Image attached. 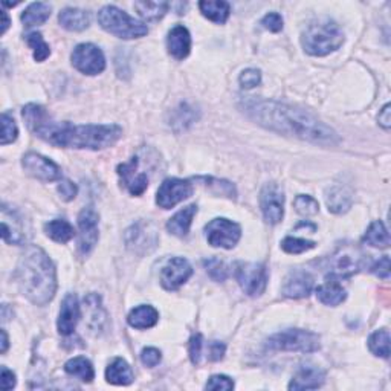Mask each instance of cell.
<instances>
[{
    "label": "cell",
    "mask_w": 391,
    "mask_h": 391,
    "mask_svg": "<svg viewBox=\"0 0 391 391\" xmlns=\"http://www.w3.org/2000/svg\"><path fill=\"white\" fill-rule=\"evenodd\" d=\"M243 110L251 119L272 132L319 145H336L340 142V136L333 128L308 110L294 106L272 99L248 98L243 101Z\"/></svg>",
    "instance_id": "cell-1"
},
{
    "label": "cell",
    "mask_w": 391,
    "mask_h": 391,
    "mask_svg": "<svg viewBox=\"0 0 391 391\" xmlns=\"http://www.w3.org/2000/svg\"><path fill=\"white\" fill-rule=\"evenodd\" d=\"M22 115L31 132L56 147L101 150L122 136V128L117 124L74 126L53 121L48 110L38 104L25 106Z\"/></svg>",
    "instance_id": "cell-2"
},
{
    "label": "cell",
    "mask_w": 391,
    "mask_h": 391,
    "mask_svg": "<svg viewBox=\"0 0 391 391\" xmlns=\"http://www.w3.org/2000/svg\"><path fill=\"white\" fill-rule=\"evenodd\" d=\"M15 280L22 294L35 306H46L56 295V266L49 256L38 247H28L20 256Z\"/></svg>",
    "instance_id": "cell-3"
},
{
    "label": "cell",
    "mask_w": 391,
    "mask_h": 391,
    "mask_svg": "<svg viewBox=\"0 0 391 391\" xmlns=\"http://www.w3.org/2000/svg\"><path fill=\"white\" fill-rule=\"evenodd\" d=\"M304 51L313 57H324L344 43V34L336 23L327 17L310 22L301 35Z\"/></svg>",
    "instance_id": "cell-4"
},
{
    "label": "cell",
    "mask_w": 391,
    "mask_h": 391,
    "mask_svg": "<svg viewBox=\"0 0 391 391\" xmlns=\"http://www.w3.org/2000/svg\"><path fill=\"white\" fill-rule=\"evenodd\" d=\"M99 25L107 33L117 35L124 40L140 38L149 34V28L142 22H138L124 11H121L117 6L107 5L101 8L98 13Z\"/></svg>",
    "instance_id": "cell-5"
},
{
    "label": "cell",
    "mask_w": 391,
    "mask_h": 391,
    "mask_svg": "<svg viewBox=\"0 0 391 391\" xmlns=\"http://www.w3.org/2000/svg\"><path fill=\"white\" fill-rule=\"evenodd\" d=\"M267 349L277 351H300L312 353L319 349V336L313 332L301 328H289V331L275 333L267 340Z\"/></svg>",
    "instance_id": "cell-6"
},
{
    "label": "cell",
    "mask_w": 391,
    "mask_h": 391,
    "mask_svg": "<svg viewBox=\"0 0 391 391\" xmlns=\"http://www.w3.org/2000/svg\"><path fill=\"white\" fill-rule=\"evenodd\" d=\"M367 262V256L355 244H341L328 258V275L335 278H347L359 272Z\"/></svg>",
    "instance_id": "cell-7"
},
{
    "label": "cell",
    "mask_w": 391,
    "mask_h": 391,
    "mask_svg": "<svg viewBox=\"0 0 391 391\" xmlns=\"http://www.w3.org/2000/svg\"><path fill=\"white\" fill-rule=\"evenodd\" d=\"M235 278L244 294L260 297L267 286V269L260 263H237Z\"/></svg>",
    "instance_id": "cell-8"
},
{
    "label": "cell",
    "mask_w": 391,
    "mask_h": 391,
    "mask_svg": "<svg viewBox=\"0 0 391 391\" xmlns=\"http://www.w3.org/2000/svg\"><path fill=\"white\" fill-rule=\"evenodd\" d=\"M206 240L214 248H234L240 240V226L228 219H214L205 226Z\"/></svg>",
    "instance_id": "cell-9"
},
{
    "label": "cell",
    "mask_w": 391,
    "mask_h": 391,
    "mask_svg": "<svg viewBox=\"0 0 391 391\" xmlns=\"http://www.w3.org/2000/svg\"><path fill=\"white\" fill-rule=\"evenodd\" d=\"M124 240L127 248L135 254H149L158 244V231L150 222L141 220L127 229Z\"/></svg>",
    "instance_id": "cell-10"
},
{
    "label": "cell",
    "mask_w": 391,
    "mask_h": 391,
    "mask_svg": "<svg viewBox=\"0 0 391 391\" xmlns=\"http://www.w3.org/2000/svg\"><path fill=\"white\" fill-rule=\"evenodd\" d=\"M72 65L86 75L101 74L106 67V58L101 49L92 43H81L72 52Z\"/></svg>",
    "instance_id": "cell-11"
},
{
    "label": "cell",
    "mask_w": 391,
    "mask_h": 391,
    "mask_svg": "<svg viewBox=\"0 0 391 391\" xmlns=\"http://www.w3.org/2000/svg\"><path fill=\"white\" fill-rule=\"evenodd\" d=\"M260 206L263 217L271 225H277L285 216V193L275 182L266 183L260 193Z\"/></svg>",
    "instance_id": "cell-12"
},
{
    "label": "cell",
    "mask_w": 391,
    "mask_h": 391,
    "mask_svg": "<svg viewBox=\"0 0 391 391\" xmlns=\"http://www.w3.org/2000/svg\"><path fill=\"white\" fill-rule=\"evenodd\" d=\"M193 194V183L185 179H167L159 187L156 194V203L164 210H170L173 206L185 201Z\"/></svg>",
    "instance_id": "cell-13"
},
{
    "label": "cell",
    "mask_w": 391,
    "mask_h": 391,
    "mask_svg": "<svg viewBox=\"0 0 391 391\" xmlns=\"http://www.w3.org/2000/svg\"><path fill=\"white\" fill-rule=\"evenodd\" d=\"M22 165L25 172L33 178L43 182H53L61 178L60 167L52 163L49 158H44L38 153H26L22 159Z\"/></svg>",
    "instance_id": "cell-14"
},
{
    "label": "cell",
    "mask_w": 391,
    "mask_h": 391,
    "mask_svg": "<svg viewBox=\"0 0 391 391\" xmlns=\"http://www.w3.org/2000/svg\"><path fill=\"white\" fill-rule=\"evenodd\" d=\"M78 248L81 254H89L98 243V214L92 206L84 208L78 216Z\"/></svg>",
    "instance_id": "cell-15"
},
{
    "label": "cell",
    "mask_w": 391,
    "mask_h": 391,
    "mask_svg": "<svg viewBox=\"0 0 391 391\" xmlns=\"http://www.w3.org/2000/svg\"><path fill=\"white\" fill-rule=\"evenodd\" d=\"M191 274H193V267L187 260L182 257H174L168 260L163 271H160V285L167 290H176L191 277Z\"/></svg>",
    "instance_id": "cell-16"
},
{
    "label": "cell",
    "mask_w": 391,
    "mask_h": 391,
    "mask_svg": "<svg viewBox=\"0 0 391 391\" xmlns=\"http://www.w3.org/2000/svg\"><path fill=\"white\" fill-rule=\"evenodd\" d=\"M118 174L122 183L133 196H141L149 187L147 174L140 172V159L136 156L130 159L128 163L121 164L118 167Z\"/></svg>",
    "instance_id": "cell-17"
},
{
    "label": "cell",
    "mask_w": 391,
    "mask_h": 391,
    "mask_svg": "<svg viewBox=\"0 0 391 391\" xmlns=\"http://www.w3.org/2000/svg\"><path fill=\"white\" fill-rule=\"evenodd\" d=\"M80 304H78V298H76L75 294H67L65 297L63 303H61V309H60V315H58V332L61 335H72L75 332V327L78 324L80 321Z\"/></svg>",
    "instance_id": "cell-18"
},
{
    "label": "cell",
    "mask_w": 391,
    "mask_h": 391,
    "mask_svg": "<svg viewBox=\"0 0 391 391\" xmlns=\"http://www.w3.org/2000/svg\"><path fill=\"white\" fill-rule=\"evenodd\" d=\"M326 373L317 365L306 364L297 372L294 379L290 381L289 390H317L324 384Z\"/></svg>",
    "instance_id": "cell-19"
},
{
    "label": "cell",
    "mask_w": 391,
    "mask_h": 391,
    "mask_svg": "<svg viewBox=\"0 0 391 391\" xmlns=\"http://www.w3.org/2000/svg\"><path fill=\"white\" fill-rule=\"evenodd\" d=\"M3 211L10 214L11 222L3 216L2 219V237L6 243L11 244H23L26 242V228L23 217L19 213L8 211L6 205H3Z\"/></svg>",
    "instance_id": "cell-20"
},
{
    "label": "cell",
    "mask_w": 391,
    "mask_h": 391,
    "mask_svg": "<svg viewBox=\"0 0 391 391\" xmlns=\"http://www.w3.org/2000/svg\"><path fill=\"white\" fill-rule=\"evenodd\" d=\"M167 48L170 56L176 60H183L188 57L191 49V37L188 29L185 26H174L172 28L167 37Z\"/></svg>",
    "instance_id": "cell-21"
},
{
    "label": "cell",
    "mask_w": 391,
    "mask_h": 391,
    "mask_svg": "<svg viewBox=\"0 0 391 391\" xmlns=\"http://www.w3.org/2000/svg\"><path fill=\"white\" fill-rule=\"evenodd\" d=\"M313 289V278L308 272L295 271L289 275L283 286V294L289 298H304Z\"/></svg>",
    "instance_id": "cell-22"
},
{
    "label": "cell",
    "mask_w": 391,
    "mask_h": 391,
    "mask_svg": "<svg viewBox=\"0 0 391 391\" xmlns=\"http://www.w3.org/2000/svg\"><path fill=\"white\" fill-rule=\"evenodd\" d=\"M326 202L328 211L335 214L347 213L353 202V194L346 185H333L326 191Z\"/></svg>",
    "instance_id": "cell-23"
},
{
    "label": "cell",
    "mask_w": 391,
    "mask_h": 391,
    "mask_svg": "<svg viewBox=\"0 0 391 391\" xmlns=\"http://www.w3.org/2000/svg\"><path fill=\"white\" fill-rule=\"evenodd\" d=\"M317 297L318 300L326 306H338L346 300L347 292L340 283V278H335L332 275H328L324 285H321L317 289Z\"/></svg>",
    "instance_id": "cell-24"
},
{
    "label": "cell",
    "mask_w": 391,
    "mask_h": 391,
    "mask_svg": "<svg viewBox=\"0 0 391 391\" xmlns=\"http://www.w3.org/2000/svg\"><path fill=\"white\" fill-rule=\"evenodd\" d=\"M58 22L65 29L78 33V31H84L86 28H89L90 13L78 10V8H66V10L60 13Z\"/></svg>",
    "instance_id": "cell-25"
},
{
    "label": "cell",
    "mask_w": 391,
    "mask_h": 391,
    "mask_svg": "<svg viewBox=\"0 0 391 391\" xmlns=\"http://www.w3.org/2000/svg\"><path fill=\"white\" fill-rule=\"evenodd\" d=\"M196 213H197V205H190L187 208L181 210L168 220L167 229L170 231V234L176 237H185L190 233L191 222H193Z\"/></svg>",
    "instance_id": "cell-26"
},
{
    "label": "cell",
    "mask_w": 391,
    "mask_h": 391,
    "mask_svg": "<svg viewBox=\"0 0 391 391\" xmlns=\"http://www.w3.org/2000/svg\"><path fill=\"white\" fill-rule=\"evenodd\" d=\"M158 319H159L158 310L153 308V306H145V304L138 306V308L130 312L127 317L128 324L133 328H140V331L153 327L158 323Z\"/></svg>",
    "instance_id": "cell-27"
},
{
    "label": "cell",
    "mask_w": 391,
    "mask_h": 391,
    "mask_svg": "<svg viewBox=\"0 0 391 391\" xmlns=\"http://www.w3.org/2000/svg\"><path fill=\"white\" fill-rule=\"evenodd\" d=\"M106 379L113 385H128L133 382V372L124 359L117 358L107 367Z\"/></svg>",
    "instance_id": "cell-28"
},
{
    "label": "cell",
    "mask_w": 391,
    "mask_h": 391,
    "mask_svg": "<svg viewBox=\"0 0 391 391\" xmlns=\"http://www.w3.org/2000/svg\"><path fill=\"white\" fill-rule=\"evenodd\" d=\"M199 8H201V13L206 19L216 23H225L229 17V13H231V6L224 0H216V2L203 0V2H199Z\"/></svg>",
    "instance_id": "cell-29"
},
{
    "label": "cell",
    "mask_w": 391,
    "mask_h": 391,
    "mask_svg": "<svg viewBox=\"0 0 391 391\" xmlns=\"http://www.w3.org/2000/svg\"><path fill=\"white\" fill-rule=\"evenodd\" d=\"M65 370L67 374H71L74 378H78L83 382H92L95 378L94 367H92L90 361H88V359L83 356L69 359L65 364Z\"/></svg>",
    "instance_id": "cell-30"
},
{
    "label": "cell",
    "mask_w": 391,
    "mask_h": 391,
    "mask_svg": "<svg viewBox=\"0 0 391 391\" xmlns=\"http://www.w3.org/2000/svg\"><path fill=\"white\" fill-rule=\"evenodd\" d=\"M44 233H46V235L51 237L53 242H58V243H67L69 240H72L75 237L74 226L69 224V222L61 220V219L51 220L49 224H46Z\"/></svg>",
    "instance_id": "cell-31"
},
{
    "label": "cell",
    "mask_w": 391,
    "mask_h": 391,
    "mask_svg": "<svg viewBox=\"0 0 391 391\" xmlns=\"http://www.w3.org/2000/svg\"><path fill=\"white\" fill-rule=\"evenodd\" d=\"M51 15V6L48 3L37 2L29 5L22 14V22L25 23L26 28H33L37 25H42Z\"/></svg>",
    "instance_id": "cell-32"
},
{
    "label": "cell",
    "mask_w": 391,
    "mask_h": 391,
    "mask_svg": "<svg viewBox=\"0 0 391 391\" xmlns=\"http://www.w3.org/2000/svg\"><path fill=\"white\" fill-rule=\"evenodd\" d=\"M367 244H372L374 248H388L390 247V234L385 225L381 220L373 222L367 229V233L363 239Z\"/></svg>",
    "instance_id": "cell-33"
},
{
    "label": "cell",
    "mask_w": 391,
    "mask_h": 391,
    "mask_svg": "<svg viewBox=\"0 0 391 391\" xmlns=\"http://www.w3.org/2000/svg\"><path fill=\"white\" fill-rule=\"evenodd\" d=\"M170 3L168 2H135V10L142 19L149 22H155L163 19L167 14Z\"/></svg>",
    "instance_id": "cell-34"
},
{
    "label": "cell",
    "mask_w": 391,
    "mask_h": 391,
    "mask_svg": "<svg viewBox=\"0 0 391 391\" xmlns=\"http://www.w3.org/2000/svg\"><path fill=\"white\" fill-rule=\"evenodd\" d=\"M369 349L373 355L390 358V333L385 328L374 332L369 338Z\"/></svg>",
    "instance_id": "cell-35"
},
{
    "label": "cell",
    "mask_w": 391,
    "mask_h": 391,
    "mask_svg": "<svg viewBox=\"0 0 391 391\" xmlns=\"http://www.w3.org/2000/svg\"><path fill=\"white\" fill-rule=\"evenodd\" d=\"M26 42L34 51V60L35 61H44L46 58L51 56L49 44L43 40V37H42L40 33H31L29 35H26Z\"/></svg>",
    "instance_id": "cell-36"
},
{
    "label": "cell",
    "mask_w": 391,
    "mask_h": 391,
    "mask_svg": "<svg viewBox=\"0 0 391 391\" xmlns=\"http://www.w3.org/2000/svg\"><path fill=\"white\" fill-rule=\"evenodd\" d=\"M294 206H295L297 213L300 214V216H304V217L315 216V214H318V211H319L318 202L312 196H308V194L297 196Z\"/></svg>",
    "instance_id": "cell-37"
},
{
    "label": "cell",
    "mask_w": 391,
    "mask_h": 391,
    "mask_svg": "<svg viewBox=\"0 0 391 391\" xmlns=\"http://www.w3.org/2000/svg\"><path fill=\"white\" fill-rule=\"evenodd\" d=\"M281 248L288 254H303V252L315 248V242L304 240V239H297V237H286L281 242Z\"/></svg>",
    "instance_id": "cell-38"
},
{
    "label": "cell",
    "mask_w": 391,
    "mask_h": 391,
    "mask_svg": "<svg viewBox=\"0 0 391 391\" xmlns=\"http://www.w3.org/2000/svg\"><path fill=\"white\" fill-rule=\"evenodd\" d=\"M17 135H19V128L17 124H15L14 118L11 115H8L6 112L2 113V141L0 144L2 145H8L14 142L17 140Z\"/></svg>",
    "instance_id": "cell-39"
},
{
    "label": "cell",
    "mask_w": 391,
    "mask_h": 391,
    "mask_svg": "<svg viewBox=\"0 0 391 391\" xmlns=\"http://www.w3.org/2000/svg\"><path fill=\"white\" fill-rule=\"evenodd\" d=\"M203 266L206 269V274H208L214 281H225L228 278L226 265L222 262V260L208 258L203 262Z\"/></svg>",
    "instance_id": "cell-40"
},
{
    "label": "cell",
    "mask_w": 391,
    "mask_h": 391,
    "mask_svg": "<svg viewBox=\"0 0 391 391\" xmlns=\"http://www.w3.org/2000/svg\"><path fill=\"white\" fill-rule=\"evenodd\" d=\"M262 81V74L257 69H247L240 74L239 83L243 89H254Z\"/></svg>",
    "instance_id": "cell-41"
},
{
    "label": "cell",
    "mask_w": 391,
    "mask_h": 391,
    "mask_svg": "<svg viewBox=\"0 0 391 391\" xmlns=\"http://www.w3.org/2000/svg\"><path fill=\"white\" fill-rule=\"evenodd\" d=\"M206 390H222V391H228L234 388V382L233 379H229L228 376H224V374H216V376H211L210 381L206 382L205 385Z\"/></svg>",
    "instance_id": "cell-42"
},
{
    "label": "cell",
    "mask_w": 391,
    "mask_h": 391,
    "mask_svg": "<svg viewBox=\"0 0 391 391\" xmlns=\"http://www.w3.org/2000/svg\"><path fill=\"white\" fill-rule=\"evenodd\" d=\"M203 353V338L201 333H196L193 338L190 340V358L191 363L193 364H199L201 363V358Z\"/></svg>",
    "instance_id": "cell-43"
},
{
    "label": "cell",
    "mask_w": 391,
    "mask_h": 391,
    "mask_svg": "<svg viewBox=\"0 0 391 391\" xmlns=\"http://www.w3.org/2000/svg\"><path fill=\"white\" fill-rule=\"evenodd\" d=\"M57 190H58V193H60V197L63 199L65 202L74 201L75 196H76V185H75L74 182L67 181V179L60 181Z\"/></svg>",
    "instance_id": "cell-44"
},
{
    "label": "cell",
    "mask_w": 391,
    "mask_h": 391,
    "mask_svg": "<svg viewBox=\"0 0 391 391\" xmlns=\"http://www.w3.org/2000/svg\"><path fill=\"white\" fill-rule=\"evenodd\" d=\"M262 25L266 29H269L271 33H280L283 29V19L278 13H269L263 17Z\"/></svg>",
    "instance_id": "cell-45"
},
{
    "label": "cell",
    "mask_w": 391,
    "mask_h": 391,
    "mask_svg": "<svg viewBox=\"0 0 391 391\" xmlns=\"http://www.w3.org/2000/svg\"><path fill=\"white\" fill-rule=\"evenodd\" d=\"M160 351L155 347H147L141 351V361L147 367H156L160 363Z\"/></svg>",
    "instance_id": "cell-46"
},
{
    "label": "cell",
    "mask_w": 391,
    "mask_h": 391,
    "mask_svg": "<svg viewBox=\"0 0 391 391\" xmlns=\"http://www.w3.org/2000/svg\"><path fill=\"white\" fill-rule=\"evenodd\" d=\"M372 272L374 275H378L379 278L387 280L390 277V257L384 256L379 262H376L372 267Z\"/></svg>",
    "instance_id": "cell-47"
},
{
    "label": "cell",
    "mask_w": 391,
    "mask_h": 391,
    "mask_svg": "<svg viewBox=\"0 0 391 391\" xmlns=\"http://www.w3.org/2000/svg\"><path fill=\"white\" fill-rule=\"evenodd\" d=\"M225 344L220 341H213L208 347V359L210 361H220L225 355Z\"/></svg>",
    "instance_id": "cell-48"
},
{
    "label": "cell",
    "mask_w": 391,
    "mask_h": 391,
    "mask_svg": "<svg viewBox=\"0 0 391 391\" xmlns=\"http://www.w3.org/2000/svg\"><path fill=\"white\" fill-rule=\"evenodd\" d=\"M15 387V374L8 370L6 367H2V390L10 391Z\"/></svg>",
    "instance_id": "cell-49"
},
{
    "label": "cell",
    "mask_w": 391,
    "mask_h": 391,
    "mask_svg": "<svg viewBox=\"0 0 391 391\" xmlns=\"http://www.w3.org/2000/svg\"><path fill=\"white\" fill-rule=\"evenodd\" d=\"M378 119H379V124L384 127L385 130L390 128V122H391V118H390V104L384 106V109L381 110Z\"/></svg>",
    "instance_id": "cell-50"
},
{
    "label": "cell",
    "mask_w": 391,
    "mask_h": 391,
    "mask_svg": "<svg viewBox=\"0 0 391 391\" xmlns=\"http://www.w3.org/2000/svg\"><path fill=\"white\" fill-rule=\"evenodd\" d=\"M2 17H3V25H2V34L6 33L8 26H10V17H8L6 11H2Z\"/></svg>",
    "instance_id": "cell-51"
},
{
    "label": "cell",
    "mask_w": 391,
    "mask_h": 391,
    "mask_svg": "<svg viewBox=\"0 0 391 391\" xmlns=\"http://www.w3.org/2000/svg\"><path fill=\"white\" fill-rule=\"evenodd\" d=\"M8 335L5 331H2V353H6V350H8Z\"/></svg>",
    "instance_id": "cell-52"
}]
</instances>
